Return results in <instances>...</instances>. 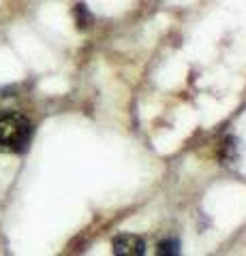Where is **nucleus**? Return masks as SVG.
<instances>
[{
  "label": "nucleus",
  "instance_id": "nucleus-2",
  "mask_svg": "<svg viewBox=\"0 0 246 256\" xmlns=\"http://www.w3.org/2000/svg\"><path fill=\"white\" fill-rule=\"evenodd\" d=\"M112 252L118 256H141L146 252V244L137 235H118L112 244Z\"/></svg>",
  "mask_w": 246,
  "mask_h": 256
},
{
  "label": "nucleus",
  "instance_id": "nucleus-1",
  "mask_svg": "<svg viewBox=\"0 0 246 256\" xmlns=\"http://www.w3.org/2000/svg\"><path fill=\"white\" fill-rule=\"evenodd\" d=\"M33 134L30 120L20 111H0V152H24Z\"/></svg>",
  "mask_w": 246,
  "mask_h": 256
},
{
  "label": "nucleus",
  "instance_id": "nucleus-3",
  "mask_svg": "<svg viewBox=\"0 0 246 256\" xmlns=\"http://www.w3.org/2000/svg\"><path fill=\"white\" fill-rule=\"evenodd\" d=\"M158 254H180V246L176 239H165V242L158 244Z\"/></svg>",
  "mask_w": 246,
  "mask_h": 256
},
{
  "label": "nucleus",
  "instance_id": "nucleus-4",
  "mask_svg": "<svg viewBox=\"0 0 246 256\" xmlns=\"http://www.w3.org/2000/svg\"><path fill=\"white\" fill-rule=\"evenodd\" d=\"M75 15H77V26H79V28H86V26H88L90 15H88V11H86L84 4H77V6H75Z\"/></svg>",
  "mask_w": 246,
  "mask_h": 256
}]
</instances>
